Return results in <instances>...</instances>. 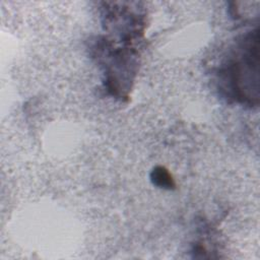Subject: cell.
<instances>
[{"mask_svg":"<svg viewBox=\"0 0 260 260\" xmlns=\"http://www.w3.org/2000/svg\"><path fill=\"white\" fill-rule=\"evenodd\" d=\"M150 179L152 183L159 188L174 189L175 187L174 179L165 167H155L150 174Z\"/></svg>","mask_w":260,"mask_h":260,"instance_id":"obj_2","label":"cell"},{"mask_svg":"<svg viewBox=\"0 0 260 260\" xmlns=\"http://www.w3.org/2000/svg\"><path fill=\"white\" fill-rule=\"evenodd\" d=\"M220 93L230 101L257 107L259 102V29L247 32L228 52L217 69Z\"/></svg>","mask_w":260,"mask_h":260,"instance_id":"obj_1","label":"cell"}]
</instances>
